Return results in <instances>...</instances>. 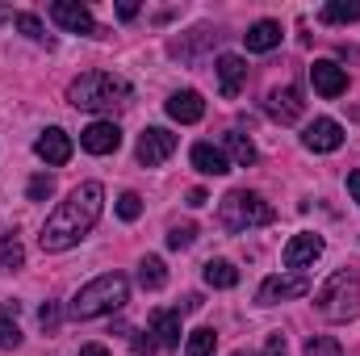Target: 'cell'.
<instances>
[{"label": "cell", "mask_w": 360, "mask_h": 356, "mask_svg": "<svg viewBox=\"0 0 360 356\" xmlns=\"http://www.w3.org/2000/svg\"><path fill=\"white\" fill-rule=\"evenodd\" d=\"M147 331L155 336L160 348H180V310H155Z\"/></svg>", "instance_id": "cell-18"}, {"label": "cell", "mask_w": 360, "mask_h": 356, "mask_svg": "<svg viewBox=\"0 0 360 356\" xmlns=\"http://www.w3.org/2000/svg\"><path fill=\"white\" fill-rule=\"evenodd\" d=\"M272 218H276V210H272L260 193H252V189H235V193H226L222 205H218V222H222V231H231V235H243V231H252V227H269Z\"/></svg>", "instance_id": "cell-4"}, {"label": "cell", "mask_w": 360, "mask_h": 356, "mask_svg": "<svg viewBox=\"0 0 360 356\" xmlns=\"http://www.w3.org/2000/svg\"><path fill=\"white\" fill-rule=\"evenodd\" d=\"M0 13H4V8H0Z\"/></svg>", "instance_id": "cell-40"}, {"label": "cell", "mask_w": 360, "mask_h": 356, "mask_svg": "<svg viewBox=\"0 0 360 356\" xmlns=\"http://www.w3.org/2000/svg\"><path fill=\"white\" fill-rule=\"evenodd\" d=\"M101 210H105V189H101L96 180L76 184V189L68 193V201H59L55 214L46 218V227H42V235H38L42 252H68V248H76L92 227H96Z\"/></svg>", "instance_id": "cell-1"}, {"label": "cell", "mask_w": 360, "mask_h": 356, "mask_svg": "<svg viewBox=\"0 0 360 356\" xmlns=\"http://www.w3.org/2000/svg\"><path fill=\"white\" fill-rule=\"evenodd\" d=\"M155 348H160V344H155V340H147V336H139V340H134V352H155Z\"/></svg>", "instance_id": "cell-35"}, {"label": "cell", "mask_w": 360, "mask_h": 356, "mask_svg": "<svg viewBox=\"0 0 360 356\" xmlns=\"http://www.w3.org/2000/svg\"><path fill=\"white\" fill-rule=\"evenodd\" d=\"M214 352H218L214 327H197V331L188 336V344H184V356H214Z\"/></svg>", "instance_id": "cell-25"}, {"label": "cell", "mask_w": 360, "mask_h": 356, "mask_svg": "<svg viewBox=\"0 0 360 356\" xmlns=\"http://www.w3.org/2000/svg\"><path fill=\"white\" fill-rule=\"evenodd\" d=\"M51 193H55V180H51V177H42V172H38V177L30 180V201H46Z\"/></svg>", "instance_id": "cell-31"}, {"label": "cell", "mask_w": 360, "mask_h": 356, "mask_svg": "<svg viewBox=\"0 0 360 356\" xmlns=\"http://www.w3.org/2000/svg\"><path fill=\"white\" fill-rule=\"evenodd\" d=\"M17 344H21V327L8 314H0V348H17Z\"/></svg>", "instance_id": "cell-30"}, {"label": "cell", "mask_w": 360, "mask_h": 356, "mask_svg": "<svg viewBox=\"0 0 360 356\" xmlns=\"http://www.w3.org/2000/svg\"><path fill=\"white\" fill-rule=\"evenodd\" d=\"M205 201H210L205 189H193V193H188V205H205Z\"/></svg>", "instance_id": "cell-38"}, {"label": "cell", "mask_w": 360, "mask_h": 356, "mask_svg": "<svg viewBox=\"0 0 360 356\" xmlns=\"http://www.w3.org/2000/svg\"><path fill=\"white\" fill-rule=\"evenodd\" d=\"M117 214H122L126 222H134V218L143 214V197H139V193H122V197H117Z\"/></svg>", "instance_id": "cell-29"}, {"label": "cell", "mask_w": 360, "mask_h": 356, "mask_svg": "<svg viewBox=\"0 0 360 356\" xmlns=\"http://www.w3.org/2000/svg\"><path fill=\"white\" fill-rule=\"evenodd\" d=\"M172 151H176V134H172V130L147 126V130L139 134V164H143V168H160L164 160H172Z\"/></svg>", "instance_id": "cell-6"}, {"label": "cell", "mask_w": 360, "mask_h": 356, "mask_svg": "<svg viewBox=\"0 0 360 356\" xmlns=\"http://www.w3.org/2000/svg\"><path fill=\"white\" fill-rule=\"evenodd\" d=\"M222 151H226V160L239 164V168H252V164H256V143H252L248 134H239V130H231V134L222 139Z\"/></svg>", "instance_id": "cell-20"}, {"label": "cell", "mask_w": 360, "mask_h": 356, "mask_svg": "<svg viewBox=\"0 0 360 356\" xmlns=\"http://www.w3.org/2000/svg\"><path fill=\"white\" fill-rule=\"evenodd\" d=\"M264 356H285V336H269V344H264Z\"/></svg>", "instance_id": "cell-33"}, {"label": "cell", "mask_w": 360, "mask_h": 356, "mask_svg": "<svg viewBox=\"0 0 360 356\" xmlns=\"http://www.w3.org/2000/svg\"><path fill=\"white\" fill-rule=\"evenodd\" d=\"M193 239H197V227H193V222H184V227H172V231H168V248H172V252L193 248Z\"/></svg>", "instance_id": "cell-28"}, {"label": "cell", "mask_w": 360, "mask_h": 356, "mask_svg": "<svg viewBox=\"0 0 360 356\" xmlns=\"http://www.w3.org/2000/svg\"><path fill=\"white\" fill-rule=\"evenodd\" d=\"M264 109H269V117H272V122L289 126V122H297V117H302L306 101H302V92L293 89V84H281V89H272V92H269Z\"/></svg>", "instance_id": "cell-10"}, {"label": "cell", "mask_w": 360, "mask_h": 356, "mask_svg": "<svg viewBox=\"0 0 360 356\" xmlns=\"http://www.w3.org/2000/svg\"><path fill=\"white\" fill-rule=\"evenodd\" d=\"M34 151H38V160H46L51 168H63L68 160H72V134L68 130H59V126H51V130H42L38 134V143H34Z\"/></svg>", "instance_id": "cell-9"}, {"label": "cell", "mask_w": 360, "mask_h": 356, "mask_svg": "<svg viewBox=\"0 0 360 356\" xmlns=\"http://www.w3.org/2000/svg\"><path fill=\"white\" fill-rule=\"evenodd\" d=\"M348 193L360 201V172H348Z\"/></svg>", "instance_id": "cell-37"}, {"label": "cell", "mask_w": 360, "mask_h": 356, "mask_svg": "<svg viewBox=\"0 0 360 356\" xmlns=\"http://www.w3.org/2000/svg\"><path fill=\"white\" fill-rule=\"evenodd\" d=\"M323 256V235H310V231H302V235H293L289 243H285V268H293V272H302L306 265H314Z\"/></svg>", "instance_id": "cell-11"}, {"label": "cell", "mask_w": 360, "mask_h": 356, "mask_svg": "<svg viewBox=\"0 0 360 356\" xmlns=\"http://www.w3.org/2000/svg\"><path fill=\"white\" fill-rule=\"evenodd\" d=\"M310 293V276L306 272H293V276H269L256 293L260 306H276V302H293V298H306Z\"/></svg>", "instance_id": "cell-7"}, {"label": "cell", "mask_w": 360, "mask_h": 356, "mask_svg": "<svg viewBox=\"0 0 360 356\" xmlns=\"http://www.w3.org/2000/svg\"><path fill=\"white\" fill-rule=\"evenodd\" d=\"M218 92L231 101V96H239L243 84H248V63L239 59V55H218Z\"/></svg>", "instance_id": "cell-15"}, {"label": "cell", "mask_w": 360, "mask_h": 356, "mask_svg": "<svg viewBox=\"0 0 360 356\" xmlns=\"http://www.w3.org/2000/svg\"><path fill=\"white\" fill-rule=\"evenodd\" d=\"M306 356H344V348H340V340H331V336H310V340H306Z\"/></svg>", "instance_id": "cell-27"}, {"label": "cell", "mask_w": 360, "mask_h": 356, "mask_svg": "<svg viewBox=\"0 0 360 356\" xmlns=\"http://www.w3.org/2000/svg\"><path fill=\"white\" fill-rule=\"evenodd\" d=\"M21 265H25L21 239H17V235H0V268H4V272H17Z\"/></svg>", "instance_id": "cell-23"}, {"label": "cell", "mask_w": 360, "mask_h": 356, "mask_svg": "<svg viewBox=\"0 0 360 356\" xmlns=\"http://www.w3.org/2000/svg\"><path fill=\"white\" fill-rule=\"evenodd\" d=\"M164 281H168V268L160 256H147L143 265H139V285L143 289H164Z\"/></svg>", "instance_id": "cell-24"}, {"label": "cell", "mask_w": 360, "mask_h": 356, "mask_svg": "<svg viewBox=\"0 0 360 356\" xmlns=\"http://www.w3.org/2000/svg\"><path fill=\"white\" fill-rule=\"evenodd\" d=\"M205 285H214V289H235V285H239V268L231 265V260H210V265H205Z\"/></svg>", "instance_id": "cell-21"}, {"label": "cell", "mask_w": 360, "mask_h": 356, "mask_svg": "<svg viewBox=\"0 0 360 356\" xmlns=\"http://www.w3.org/2000/svg\"><path fill=\"white\" fill-rule=\"evenodd\" d=\"M188 160H193V168H197L201 177H226V172H231L226 151H222V147H214V143H197V147L188 151Z\"/></svg>", "instance_id": "cell-17"}, {"label": "cell", "mask_w": 360, "mask_h": 356, "mask_svg": "<svg viewBox=\"0 0 360 356\" xmlns=\"http://www.w3.org/2000/svg\"><path fill=\"white\" fill-rule=\"evenodd\" d=\"M51 17H55L68 34H96L92 13L84 4H76V0H55V4H51Z\"/></svg>", "instance_id": "cell-14"}, {"label": "cell", "mask_w": 360, "mask_h": 356, "mask_svg": "<svg viewBox=\"0 0 360 356\" xmlns=\"http://www.w3.org/2000/svg\"><path fill=\"white\" fill-rule=\"evenodd\" d=\"M310 80H314V92H319V96H327V101H335V96H344V92H348V72H344L335 59H314Z\"/></svg>", "instance_id": "cell-8"}, {"label": "cell", "mask_w": 360, "mask_h": 356, "mask_svg": "<svg viewBox=\"0 0 360 356\" xmlns=\"http://www.w3.org/2000/svg\"><path fill=\"white\" fill-rule=\"evenodd\" d=\"M352 117H356V122H360V105H356V109H352Z\"/></svg>", "instance_id": "cell-39"}, {"label": "cell", "mask_w": 360, "mask_h": 356, "mask_svg": "<svg viewBox=\"0 0 360 356\" xmlns=\"http://www.w3.org/2000/svg\"><path fill=\"white\" fill-rule=\"evenodd\" d=\"M80 147L89 155H113L122 147V130L113 122H92L89 130H80Z\"/></svg>", "instance_id": "cell-13"}, {"label": "cell", "mask_w": 360, "mask_h": 356, "mask_svg": "<svg viewBox=\"0 0 360 356\" xmlns=\"http://www.w3.org/2000/svg\"><path fill=\"white\" fill-rule=\"evenodd\" d=\"M13 25H17L25 38H34V42H46V46H51V38H46V30H42V21H38L34 13H13Z\"/></svg>", "instance_id": "cell-26"}, {"label": "cell", "mask_w": 360, "mask_h": 356, "mask_svg": "<svg viewBox=\"0 0 360 356\" xmlns=\"http://www.w3.org/2000/svg\"><path fill=\"white\" fill-rule=\"evenodd\" d=\"M134 13H139V4H134V0H126V4H117V17H122V21H130Z\"/></svg>", "instance_id": "cell-34"}, {"label": "cell", "mask_w": 360, "mask_h": 356, "mask_svg": "<svg viewBox=\"0 0 360 356\" xmlns=\"http://www.w3.org/2000/svg\"><path fill=\"white\" fill-rule=\"evenodd\" d=\"M302 143H306L310 151H340V147H344V126H340L335 117H314V122L306 126Z\"/></svg>", "instance_id": "cell-12"}, {"label": "cell", "mask_w": 360, "mask_h": 356, "mask_svg": "<svg viewBox=\"0 0 360 356\" xmlns=\"http://www.w3.org/2000/svg\"><path fill=\"white\" fill-rule=\"evenodd\" d=\"M38 323H42L46 331H55V327H59V306H55V302H46V306L38 310Z\"/></svg>", "instance_id": "cell-32"}, {"label": "cell", "mask_w": 360, "mask_h": 356, "mask_svg": "<svg viewBox=\"0 0 360 356\" xmlns=\"http://www.w3.org/2000/svg\"><path fill=\"white\" fill-rule=\"evenodd\" d=\"M126 298H130V281H126L122 272H105V276L89 281V285L72 298L68 314H72V319H96V314H109V310L126 306Z\"/></svg>", "instance_id": "cell-3"}, {"label": "cell", "mask_w": 360, "mask_h": 356, "mask_svg": "<svg viewBox=\"0 0 360 356\" xmlns=\"http://www.w3.org/2000/svg\"><path fill=\"white\" fill-rule=\"evenodd\" d=\"M130 80L117 76V72H84L80 80H72L68 101L76 109H89V113H105V109H117L130 101Z\"/></svg>", "instance_id": "cell-2"}, {"label": "cell", "mask_w": 360, "mask_h": 356, "mask_svg": "<svg viewBox=\"0 0 360 356\" xmlns=\"http://www.w3.org/2000/svg\"><path fill=\"white\" fill-rule=\"evenodd\" d=\"M80 356H109L105 344H89V348H80Z\"/></svg>", "instance_id": "cell-36"}, {"label": "cell", "mask_w": 360, "mask_h": 356, "mask_svg": "<svg viewBox=\"0 0 360 356\" xmlns=\"http://www.w3.org/2000/svg\"><path fill=\"white\" fill-rule=\"evenodd\" d=\"M314 306H319V314L331 319V323H348V319H356L360 314V276L352 272V268L331 272V281L314 293Z\"/></svg>", "instance_id": "cell-5"}, {"label": "cell", "mask_w": 360, "mask_h": 356, "mask_svg": "<svg viewBox=\"0 0 360 356\" xmlns=\"http://www.w3.org/2000/svg\"><path fill=\"white\" fill-rule=\"evenodd\" d=\"M168 117L180 122V126L201 122V117H205V101H201V92H193V89L172 92V96H168Z\"/></svg>", "instance_id": "cell-16"}, {"label": "cell", "mask_w": 360, "mask_h": 356, "mask_svg": "<svg viewBox=\"0 0 360 356\" xmlns=\"http://www.w3.org/2000/svg\"><path fill=\"white\" fill-rule=\"evenodd\" d=\"M281 38H285V34H281V21H269V17H264V21H256V25L243 34L248 51H256V55H269V51H276V46H281Z\"/></svg>", "instance_id": "cell-19"}, {"label": "cell", "mask_w": 360, "mask_h": 356, "mask_svg": "<svg viewBox=\"0 0 360 356\" xmlns=\"http://www.w3.org/2000/svg\"><path fill=\"white\" fill-rule=\"evenodd\" d=\"M319 17H323L327 25H348V21L360 17V0H331V4H323Z\"/></svg>", "instance_id": "cell-22"}]
</instances>
